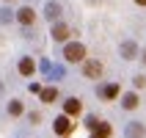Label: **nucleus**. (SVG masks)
Here are the masks:
<instances>
[{"label": "nucleus", "instance_id": "nucleus-11", "mask_svg": "<svg viewBox=\"0 0 146 138\" xmlns=\"http://www.w3.org/2000/svg\"><path fill=\"white\" fill-rule=\"evenodd\" d=\"M99 97H105V99L119 97V86H116V83H110V86H102V89H99Z\"/></svg>", "mask_w": 146, "mask_h": 138}, {"label": "nucleus", "instance_id": "nucleus-18", "mask_svg": "<svg viewBox=\"0 0 146 138\" xmlns=\"http://www.w3.org/2000/svg\"><path fill=\"white\" fill-rule=\"evenodd\" d=\"M97 116H86V127H88V130H97Z\"/></svg>", "mask_w": 146, "mask_h": 138}, {"label": "nucleus", "instance_id": "nucleus-5", "mask_svg": "<svg viewBox=\"0 0 146 138\" xmlns=\"http://www.w3.org/2000/svg\"><path fill=\"white\" fill-rule=\"evenodd\" d=\"M143 124H141V122H130V124H127V127H124V135H127V138H143Z\"/></svg>", "mask_w": 146, "mask_h": 138}, {"label": "nucleus", "instance_id": "nucleus-19", "mask_svg": "<svg viewBox=\"0 0 146 138\" xmlns=\"http://www.w3.org/2000/svg\"><path fill=\"white\" fill-rule=\"evenodd\" d=\"M31 94H41V86H39V83H31Z\"/></svg>", "mask_w": 146, "mask_h": 138}, {"label": "nucleus", "instance_id": "nucleus-22", "mask_svg": "<svg viewBox=\"0 0 146 138\" xmlns=\"http://www.w3.org/2000/svg\"><path fill=\"white\" fill-rule=\"evenodd\" d=\"M143 61H146V53H143Z\"/></svg>", "mask_w": 146, "mask_h": 138}, {"label": "nucleus", "instance_id": "nucleus-16", "mask_svg": "<svg viewBox=\"0 0 146 138\" xmlns=\"http://www.w3.org/2000/svg\"><path fill=\"white\" fill-rule=\"evenodd\" d=\"M11 19H14V11H11V8H0V22H11Z\"/></svg>", "mask_w": 146, "mask_h": 138}, {"label": "nucleus", "instance_id": "nucleus-15", "mask_svg": "<svg viewBox=\"0 0 146 138\" xmlns=\"http://www.w3.org/2000/svg\"><path fill=\"white\" fill-rule=\"evenodd\" d=\"M8 113L19 116V113H22V102H19V99H11V102H8Z\"/></svg>", "mask_w": 146, "mask_h": 138}, {"label": "nucleus", "instance_id": "nucleus-10", "mask_svg": "<svg viewBox=\"0 0 146 138\" xmlns=\"http://www.w3.org/2000/svg\"><path fill=\"white\" fill-rule=\"evenodd\" d=\"M52 39H55V41H66V39H69V28H66L64 22H55V25H52Z\"/></svg>", "mask_w": 146, "mask_h": 138}, {"label": "nucleus", "instance_id": "nucleus-13", "mask_svg": "<svg viewBox=\"0 0 146 138\" xmlns=\"http://www.w3.org/2000/svg\"><path fill=\"white\" fill-rule=\"evenodd\" d=\"M121 105L127 108V111L138 108V94H132V91H130V94H124V97H121Z\"/></svg>", "mask_w": 146, "mask_h": 138}, {"label": "nucleus", "instance_id": "nucleus-20", "mask_svg": "<svg viewBox=\"0 0 146 138\" xmlns=\"http://www.w3.org/2000/svg\"><path fill=\"white\" fill-rule=\"evenodd\" d=\"M135 3H138V6H146V0H135Z\"/></svg>", "mask_w": 146, "mask_h": 138}, {"label": "nucleus", "instance_id": "nucleus-1", "mask_svg": "<svg viewBox=\"0 0 146 138\" xmlns=\"http://www.w3.org/2000/svg\"><path fill=\"white\" fill-rule=\"evenodd\" d=\"M64 58L69 64H80V61H86V47H83L80 41H69L64 47Z\"/></svg>", "mask_w": 146, "mask_h": 138}, {"label": "nucleus", "instance_id": "nucleus-17", "mask_svg": "<svg viewBox=\"0 0 146 138\" xmlns=\"http://www.w3.org/2000/svg\"><path fill=\"white\" fill-rule=\"evenodd\" d=\"M47 77H50V80H52V77H55V80H61V77H64V66H52V69H50V75H47Z\"/></svg>", "mask_w": 146, "mask_h": 138}, {"label": "nucleus", "instance_id": "nucleus-3", "mask_svg": "<svg viewBox=\"0 0 146 138\" xmlns=\"http://www.w3.org/2000/svg\"><path fill=\"white\" fill-rule=\"evenodd\" d=\"M33 17H36V14H33V8L31 6H22L19 11H17V22L28 28V25H33Z\"/></svg>", "mask_w": 146, "mask_h": 138}, {"label": "nucleus", "instance_id": "nucleus-21", "mask_svg": "<svg viewBox=\"0 0 146 138\" xmlns=\"http://www.w3.org/2000/svg\"><path fill=\"white\" fill-rule=\"evenodd\" d=\"M0 94H3V83H0Z\"/></svg>", "mask_w": 146, "mask_h": 138}, {"label": "nucleus", "instance_id": "nucleus-6", "mask_svg": "<svg viewBox=\"0 0 146 138\" xmlns=\"http://www.w3.org/2000/svg\"><path fill=\"white\" fill-rule=\"evenodd\" d=\"M135 55H138V44L135 41H121V58L124 61H132Z\"/></svg>", "mask_w": 146, "mask_h": 138}, {"label": "nucleus", "instance_id": "nucleus-9", "mask_svg": "<svg viewBox=\"0 0 146 138\" xmlns=\"http://www.w3.org/2000/svg\"><path fill=\"white\" fill-rule=\"evenodd\" d=\"M64 113L66 116H77V113H80V99H77V97H69L64 102Z\"/></svg>", "mask_w": 146, "mask_h": 138}, {"label": "nucleus", "instance_id": "nucleus-2", "mask_svg": "<svg viewBox=\"0 0 146 138\" xmlns=\"http://www.w3.org/2000/svg\"><path fill=\"white\" fill-rule=\"evenodd\" d=\"M52 130H55L58 135H69V133L74 130V124H72V119H69L66 113H61L55 122H52Z\"/></svg>", "mask_w": 146, "mask_h": 138}, {"label": "nucleus", "instance_id": "nucleus-4", "mask_svg": "<svg viewBox=\"0 0 146 138\" xmlns=\"http://www.w3.org/2000/svg\"><path fill=\"white\" fill-rule=\"evenodd\" d=\"M44 17H47L50 22H58V17H61V3H55V0H50L47 6H44Z\"/></svg>", "mask_w": 146, "mask_h": 138}, {"label": "nucleus", "instance_id": "nucleus-12", "mask_svg": "<svg viewBox=\"0 0 146 138\" xmlns=\"http://www.w3.org/2000/svg\"><path fill=\"white\" fill-rule=\"evenodd\" d=\"M39 97H41V102H55V99H58V89H55V86H50V89H41Z\"/></svg>", "mask_w": 146, "mask_h": 138}, {"label": "nucleus", "instance_id": "nucleus-8", "mask_svg": "<svg viewBox=\"0 0 146 138\" xmlns=\"http://www.w3.org/2000/svg\"><path fill=\"white\" fill-rule=\"evenodd\" d=\"M83 72H86V77H99L102 75V64L99 61H86L83 64Z\"/></svg>", "mask_w": 146, "mask_h": 138}, {"label": "nucleus", "instance_id": "nucleus-14", "mask_svg": "<svg viewBox=\"0 0 146 138\" xmlns=\"http://www.w3.org/2000/svg\"><path fill=\"white\" fill-rule=\"evenodd\" d=\"M108 135H110V124H97L94 138H108Z\"/></svg>", "mask_w": 146, "mask_h": 138}, {"label": "nucleus", "instance_id": "nucleus-7", "mask_svg": "<svg viewBox=\"0 0 146 138\" xmlns=\"http://www.w3.org/2000/svg\"><path fill=\"white\" fill-rule=\"evenodd\" d=\"M17 69H19L22 77H31V75L36 72V64H33V58H19V66H17Z\"/></svg>", "mask_w": 146, "mask_h": 138}]
</instances>
